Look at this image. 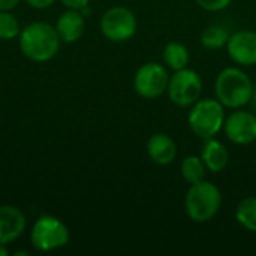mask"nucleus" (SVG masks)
I'll list each match as a JSON object with an SVG mask.
<instances>
[{"instance_id":"f3484780","label":"nucleus","mask_w":256,"mask_h":256,"mask_svg":"<svg viewBox=\"0 0 256 256\" xmlns=\"http://www.w3.org/2000/svg\"><path fill=\"white\" fill-rule=\"evenodd\" d=\"M236 219L244 230L256 232V196H248L238 202Z\"/></svg>"},{"instance_id":"b1692460","label":"nucleus","mask_w":256,"mask_h":256,"mask_svg":"<svg viewBox=\"0 0 256 256\" xmlns=\"http://www.w3.org/2000/svg\"><path fill=\"white\" fill-rule=\"evenodd\" d=\"M248 105H250V111H252V112L256 116V84H254L252 96H250V100H249V104H248Z\"/></svg>"},{"instance_id":"0eeeda50","label":"nucleus","mask_w":256,"mask_h":256,"mask_svg":"<svg viewBox=\"0 0 256 256\" xmlns=\"http://www.w3.org/2000/svg\"><path fill=\"white\" fill-rule=\"evenodd\" d=\"M168 82L170 75L166 68L156 62L142 64L134 76V88L144 99H156L166 93Z\"/></svg>"},{"instance_id":"9d476101","label":"nucleus","mask_w":256,"mask_h":256,"mask_svg":"<svg viewBox=\"0 0 256 256\" xmlns=\"http://www.w3.org/2000/svg\"><path fill=\"white\" fill-rule=\"evenodd\" d=\"M230 58L240 66L256 64V32L240 30L230 36L226 44Z\"/></svg>"},{"instance_id":"7ed1b4c3","label":"nucleus","mask_w":256,"mask_h":256,"mask_svg":"<svg viewBox=\"0 0 256 256\" xmlns=\"http://www.w3.org/2000/svg\"><path fill=\"white\" fill-rule=\"evenodd\" d=\"M222 194L219 188L207 180L190 184L184 196V212L188 218L196 224L212 220L220 210Z\"/></svg>"},{"instance_id":"dca6fc26","label":"nucleus","mask_w":256,"mask_h":256,"mask_svg":"<svg viewBox=\"0 0 256 256\" xmlns=\"http://www.w3.org/2000/svg\"><path fill=\"white\" fill-rule=\"evenodd\" d=\"M180 172L182 177L189 183V184H196L202 180H206L207 168L201 159V156H188L182 160L180 164Z\"/></svg>"},{"instance_id":"4468645a","label":"nucleus","mask_w":256,"mask_h":256,"mask_svg":"<svg viewBox=\"0 0 256 256\" xmlns=\"http://www.w3.org/2000/svg\"><path fill=\"white\" fill-rule=\"evenodd\" d=\"M201 159L210 172H222L228 162H230V152L228 148L218 140L208 138L204 140V146L201 150Z\"/></svg>"},{"instance_id":"39448f33","label":"nucleus","mask_w":256,"mask_h":256,"mask_svg":"<svg viewBox=\"0 0 256 256\" xmlns=\"http://www.w3.org/2000/svg\"><path fill=\"white\" fill-rule=\"evenodd\" d=\"M202 92V80L200 74L194 69L184 68L176 70L172 76H170L166 93L170 100L182 108L192 106L201 96Z\"/></svg>"},{"instance_id":"5701e85b","label":"nucleus","mask_w":256,"mask_h":256,"mask_svg":"<svg viewBox=\"0 0 256 256\" xmlns=\"http://www.w3.org/2000/svg\"><path fill=\"white\" fill-rule=\"evenodd\" d=\"M18 3H20V0H0V10H10Z\"/></svg>"},{"instance_id":"423d86ee","label":"nucleus","mask_w":256,"mask_h":256,"mask_svg":"<svg viewBox=\"0 0 256 256\" xmlns=\"http://www.w3.org/2000/svg\"><path fill=\"white\" fill-rule=\"evenodd\" d=\"M30 240L33 248L40 252H50L63 248L69 242V230L52 216H42L33 226Z\"/></svg>"},{"instance_id":"9b49d317","label":"nucleus","mask_w":256,"mask_h":256,"mask_svg":"<svg viewBox=\"0 0 256 256\" xmlns=\"http://www.w3.org/2000/svg\"><path fill=\"white\" fill-rule=\"evenodd\" d=\"M26 228L22 212L14 206H0V244L15 242Z\"/></svg>"},{"instance_id":"6e6552de","label":"nucleus","mask_w":256,"mask_h":256,"mask_svg":"<svg viewBox=\"0 0 256 256\" xmlns=\"http://www.w3.org/2000/svg\"><path fill=\"white\" fill-rule=\"evenodd\" d=\"M100 32L108 40L124 42L136 32V16L128 8L114 6L102 15Z\"/></svg>"},{"instance_id":"393cba45","label":"nucleus","mask_w":256,"mask_h":256,"mask_svg":"<svg viewBox=\"0 0 256 256\" xmlns=\"http://www.w3.org/2000/svg\"><path fill=\"white\" fill-rule=\"evenodd\" d=\"M8 255V249L4 248V244H0V256Z\"/></svg>"},{"instance_id":"20e7f679","label":"nucleus","mask_w":256,"mask_h":256,"mask_svg":"<svg viewBox=\"0 0 256 256\" xmlns=\"http://www.w3.org/2000/svg\"><path fill=\"white\" fill-rule=\"evenodd\" d=\"M190 130L201 140L214 138L225 123V106L218 99H198L189 112Z\"/></svg>"},{"instance_id":"6ab92c4d","label":"nucleus","mask_w":256,"mask_h":256,"mask_svg":"<svg viewBox=\"0 0 256 256\" xmlns=\"http://www.w3.org/2000/svg\"><path fill=\"white\" fill-rule=\"evenodd\" d=\"M18 33H20V24L16 18L8 14V10H0V39L9 40L16 38Z\"/></svg>"},{"instance_id":"4be33fe9","label":"nucleus","mask_w":256,"mask_h":256,"mask_svg":"<svg viewBox=\"0 0 256 256\" xmlns=\"http://www.w3.org/2000/svg\"><path fill=\"white\" fill-rule=\"evenodd\" d=\"M26 2L34 9H45L48 6H51L56 0H26Z\"/></svg>"},{"instance_id":"2eb2a0df","label":"nucleus","mask_w":256,"mask_h":256,"mask_svg":"<svg viewBox=\"0 0 256 256\" xmlns=\"http://www.w3.org/2000/svg\"><path fill=\"white\" fill-rule=\"evenodd\" d=\"M162 57H164V63L172 70H180L188 68L190 60L189 50L182 42L177 40H171L165 45Z\"/></svg>"},{"instance_id":"ddd939ff","label":"nucleus","mask_w":256,"mask_h":256,"mask_svg":"<svg viewBox=\"0 0 256 256\" xmlns=\"http://www.w3.org/2000/svg\"><path fill=\"white\" fill-rule=\"evenodd\" d=\"M84 27V16L80 12H76V9H69L63 12L56 22V30L58 33L60 40L68 44L76 42L82 36Z\"/></svg>"},{"instance_id":"f8f14e48","label":"nucleus","mask_w":256,"mask_h":256,"mask_svg":"<svg viewBox=\"0 0 256 256\" xmlns=\"http://www.w3.org/2000/svg\"><path fill=\"white\" fill-rule=\"evenodd\" d=\"M147 153L148 158L160 166H166L172 164L177 156V146L171 136L166 134H154L147 141Z\"/></svg>"},{"instance_id":"1a4fd4ad","label":"nucleus","mask_w":256,"mask_h":256,"mask_svg":"<svg viewBox=\"0 0 256 256\" xmlns=\"http://www.w3.org/2000/svg\"><path fill=\"white\" fill-rule=\"evenodd\" d=\"M224 130L226 138L237 146H248L256 141V116L242 108L225 117Z\"/></svg>"},{"instance_id":"aec40b11","label":"nucleus","mask_w":256,"mask_h":256,"mask_svg":"<svg viewBox=\"0 0 256 256\" xmlns=\"http://www.w3.org/2000/svg\"><path fill=\"white\" fill-rule=\"evenodd\" d=\"M196 4L206 10L210 12H218V10H224L230 6L231 0H195Z\"/></svg>"},{"instance_id":"f03ea898","label":"nucleus","mask_w":256,"mask_h":256,"mask_svg":"<svg viewBox=\"0 0 256 256\" xmlns=\"http://www.w3.org/2000/svg\"><path fill=\"white\" fill-rule=\"evenodd\" d=\"M254 82L240 68H225L214 81L216 99L226 108L238 110L249 104Z\"/></svg>"},{"instance_id":"a211bd4d","label":"nucleus","mask_w":256,"mask_h":256,"mask_svg":"<svg viewBox=\"0 0 256 256\" xmlns=\"http://www.w3.org/2000/svg\"><path fill=\"white\" fill-rule=\"evenodd\" d=\"M230 33L222 26H208L201 33V44L207 50H219L226 46L230 40Z\"/></svg>"},{"instance_id":"f257e3e1","label":"nucleus","mask_w":256,"mask_h":256,"mask_svg":"<svg viewBox=\"0 0 256 256\" xmlns=\"http://www.w3.org/2000/svg\"><path fill=\"white\" fill-rule=\"evenodd\" d=\"M20 48L22 54L33 62H48L58 52L60 38L56 27L36 21L21 32Z\"/></svg>"},{"instance_id":"412c9836","label":"nucleus","mask_w":256,"mask_h":256,"mask_svg":"<svg viewBox=\"0 0 256 256\" xmlns=\"http://www.w3.org/2000/svg\"><path fill=\"white\" fill-rule=\"evenodd\" d=\"M60 2L69 9H82L87 6V3L90 0H60Z\"/></svg>"}]
</instances>
